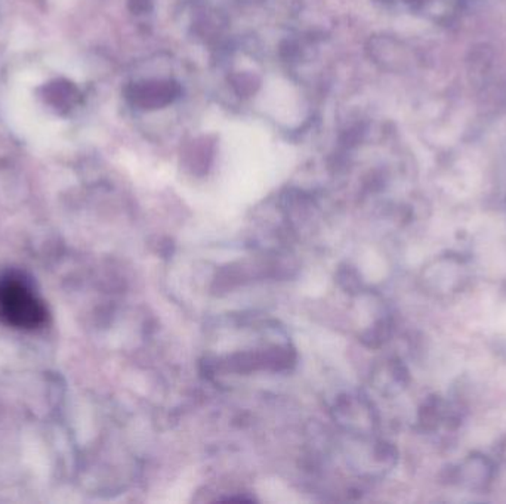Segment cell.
<instances>
[{
    "label": "cell",
    "mask_w": 506,
    "mask_h": 504,
    "mask_svg": "<svg viewBox=\"0 0 506 504\" xmlns=\"http://www.w3.org/2000/svg\"><path fill=\"white\" fill-rule=\"evenodd\" d=\"M50 311L33 281L18 269L0 273V322L33 331L48 322Z\"/></svg>",
    "instance_id": "1"
}]
</instances>
